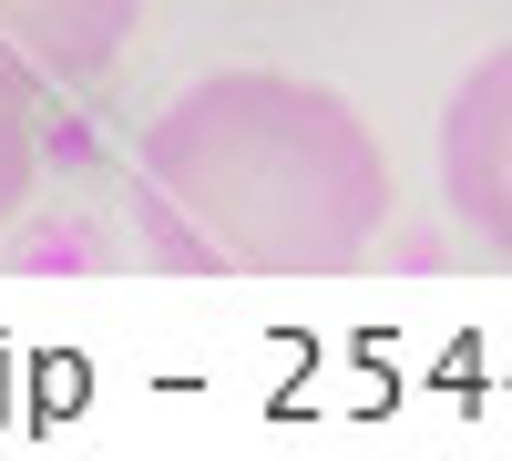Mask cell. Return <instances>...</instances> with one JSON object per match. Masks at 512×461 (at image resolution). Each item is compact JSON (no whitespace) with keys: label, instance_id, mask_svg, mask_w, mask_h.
Wrapping results in <instances>:
<instances>
[{"label":"cell","instance_id":"3","mask_svg":"<svg viewBox=\"0 0 512 461\" xmlns=\"http://www.w3.org/2000/svg\"><path fill=\"white\" fill-rule=\"evenodd\" d=\"M144 0H0V72L21 93H93L123 62Z\"/></svg>","mask_w":512,"mask_h":461},{"label":"cell","instance_id":"4","mask_svg":"<svg viewBox=\"0 0 512 461\" xmlns=\"http://www.w3.org/2000/svg\"><path fill=\"white\" fill-rule=\"evenodd\" d=\"M31 185H41V93L0 72V226L31 205Z\"/></svg>","mask_w":512,"mask_h":461},{"label":"cell","instance_id":"1","mask_svg":"<svg viewBox=\"0 0 512 461\" xmlns=\"http://www.w3.org/2000/svg\"><path fill=\"white\" fill-rule=\"evenodd\" d=\"M144 236L164 267L349 277L390 226V154L369 113L297 72H205L134 144Z\"/></svg>","mask_w":512,"mask_h":461},{"label":"cell","instance_id":"2","mask_svg":"<svg viewBox=\"0 0 512 461\" xmlns=\"http://www.w3.org/2000/svg\"><path fill=\"white\" fill-rule=\"evenodd\" d=\"M441 195L472 236H492L512 257V41L461 72V93L441 113Z\"/></svg>","mask_w":512,"mask_h":461}]
</instances>
